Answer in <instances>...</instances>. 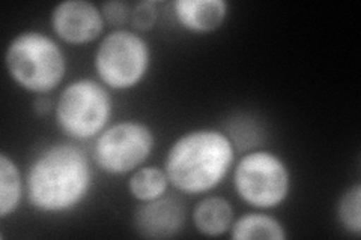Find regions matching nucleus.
Masks as SVG:
<instances>
[{"mask_svg": "<svg viewBox=\"0 0 361 240\" xmlns=\"http://www.w3.org/2000/svg\"><path fill=\"white\" fill-rule=\"evenodd\" d=\"M158 5L154 0H142L133 5L131 11V26L135 32H149L157 26L158 21Z\"/></svg>", "mask_w": 361, "mask_h": 240, "instance_id": "16", "label": "nucleus"}, {"mask_svg": "<svg viewBox=\"0 0 361 240\" xmlns=\"http://www.w3.org/2000/svg\"><path fill=\"white\" fill-rule=\"evenodd\" d=\"M111 90L97 78L82 77L68 83L54 102V123L71 141L95 140L111 123Z\"/></svg>", "mask_w": 361, "mask_h": 240, "instance_id": "4", "label": "nucleus"}, {"mask_svg": "<svg viewBox=\"0 0 361 240\" xmlns=\"http://www.w3.org/2000/svg\"><path fill=\"white\" fill-rule=\"evenodd\" d=\"M336 216L343 230L355 239L361 236V185H349L337 200Z\"/></svg>", "mask_w": 361, "mask_h": 240, "instance_id": "15", "label": "nucleus"}, {"mask_svg": "<svg viewBox=\"0 0 361 240\" xmlns=\"http://www.w3.org/2000/svg\"><path fill=\"white\" fill-rule=\"evenodd\" d=\"M155 134L148 123L121 120L110 123L94 140L92 159L109 176H127L143 167L155 149Z\"/></svg>", "mask_w": 361, "mask_h": 240, "instance_id": "7", "label": "nucleus"}, {"mask_svg": "<svg viewBox=\"0 0 361 240\" xmlns=\"http://www.w3.org/2000/svg\"><path fill=\"white\" fill-rule=\"evenodd\" d=\"M187 210L183 200L173 194L161 198L139 203L133 213L135 234L149 240H167L176 237L184 230Z\"/></svg>", "mask_w": 361, "mask_h": 240, "instance_id": "9", "label": "nucleus"}, {"mask_svg": "<svg viewBox=\"0 0 361 240\" xmlns=\"http://www.w3.org/2000/svg\"><path fill=\"white\" fill-rule=\"evenodd\" d=\"M50 26L56 39L80 47L104 37L106 21L99 5L89 0H63L53 6Z\"/></svg>", "mask_w": 361, "mask_h": 240, "instance_id": "8", "label": "nucleus"}, {"mask_svg": "<svg viewBox=\"0 0 361 240\" xmlns=\"http://www.w3.org/2000/svg\"><path fill=\"white\" fill-rule=\"evenodd\" d=\"M231 175L236 197L255 210L277 209L290 196V168L283 158L268 149L245 152L235 161Z\"/></svg>", "mask_w": 361, "mask_h": 240, "instance_id": "5", "label": "nucleus"}, {"mask_svg": "<svg viewBox=\"0 0 361 240\" xmlns=\"http://www.w3.org/2000/svg\"><path fill=\"white\" fill-rule=\"evenodd\" d=\"M99 8L101 13H103L106 26H110L113 30L123 29L126 25L131 23L133 6H130L127 2H122V0H109V2L101 4Z\"/></svg>", "mask_w": 361, "mask_h": 240, "instance_id": "17", "label": "nucleus"}, {"mask_svg": "<svg viewBox=\"0 0 361 240\" xmlns=\"http://www.w3.org/2000/svg\"><path fill=\"white\" fill-rule=\"evenodd\" d=\"M5 70L13 83L35 96L50 95L65 80L68 61L58 39L41 30H23L5 50Z\"/></svg>", "mask_w": 361, "mask_h": 240, "instance_id": "3", "label": "nucleus"}, {"mask_svg": "<svg viewBox=\"0 0 361 240\" xmlns=\"http://www.w3.org/2000/svg\"><path fill=\"white\" fill-rule=\"evenodd\" d=\"M32 108L38 118H44L54 110V102L47 95L35 96V99L32 102Z\"/></svg>", "mask_w": 361, "mask_h": 240, "instance_id": "18", "label": "nucleus"}, {"mask_svg": "<svg viewBox=\"0 0 361 240\" xmlns=\"http://www.w3.org/2000/svg\"><path fill=\"white\" fill-rule=\"evenodd\" d=\"M193 225L203 237H221L229 234L235 221L232 203L221 196H207L193 209Z\"/></svg>", "mask_w": 361, "mask_h": 240, "instance_id": "11", "label": "nucleus"}, {"mask_svg": "<svg viewBox=\"0 0 361 240\" xmlns=\"http://www.w3.org/2000/svg\"><path fill=\"white\" fill-rule=\"evenodd\" d=\"M128 192L137 203L152 201L169 194L171 182L163 167L143 165L130 175Z\"/></svg>", "mask_w": 361, "mask_h": 240, "instance_id": "14", "label": "nucleus"}, {"mask_svg": "<svg viewBox=\"0 0 361 240\" xmlns=\"http://www.w3.org/2000/svg\"><path fill=\"white\" fill-rule=\"evenodd\" d=\"M172 11L184 30L195 35H209L224 25L231 6L226 0H175Z\"/></svg>", "mask_w": 361, "mask_h": 240, "instance_id": "10", "label": "nucleus"}, {"mask_svg": "<svg viewBox=\"0 0 361 240\" xmlns=\"http://www.w3.org/2000/svg\"><path fill=\"white\" fill-rule=\"evenodd\" d=\"M26 196V180L16 159L0 152V218L14 215Z\"/></svg>", "mask_w": 361, "mask_h": 240, "instance_id": "13", "label": "nucleus"}, {"mask_svg": "<svg viewBox=\"0 0 361 240\" xmlns=\"http://www.w3.org/2000/svg\"><path fill=\"white\" fill-rule=\"evenodd\" d=\"M232 240H286V227L265 210H253L235 218L229 232Z\"/></svg>", "mask_w": 361, "mask_h": 240, "instance_id": "12", "label": "nucleus"}, {"mask_svg": "<svg viewBox=\"0 0 361 240\" xmlns=\"http://www.w3.org/2000/svg\"><path fill=\"white\" fill-rule=\"evenodd\" d=\"M26 198L42 215H66L86 201L94 187L89 155L75 141L51 143L32 159L26 171Z\"/></svg>", "mask_w": 361, "mask_h": 240, "instance_id": "1", "label": "nucleus"}, {"mask_svg": "<svg viewBox=\"0 0 361 240\" xmlns=\"http://www.w3.org/2000/svg\"><path fill=\"white\" fill-rule=\"evenodd\" d=\"M236 147L226 131L190 130L167 149L163 168L171 187L184 196H207L232 173Z\"/></svg>", "mask_w": 361, "mask_h": 240, "instance_id": "2", "label": "nucleus"}, {"mask_svg": "<svg viewBox=\"0 0 361 240\" xmlns=\"http://www.w3.org/2000/svg\"><path fill=\"white\" fill-rule=\"evenodd\" d=\"M152 63V50L142 33L115 29L99 39L94 54L98 82L111 92H128L143 83Z\"/></svg>", "mask_w": 361, "mask_h": 240, "instance_id": "6", "label": "nucleus"}]
</instances>
